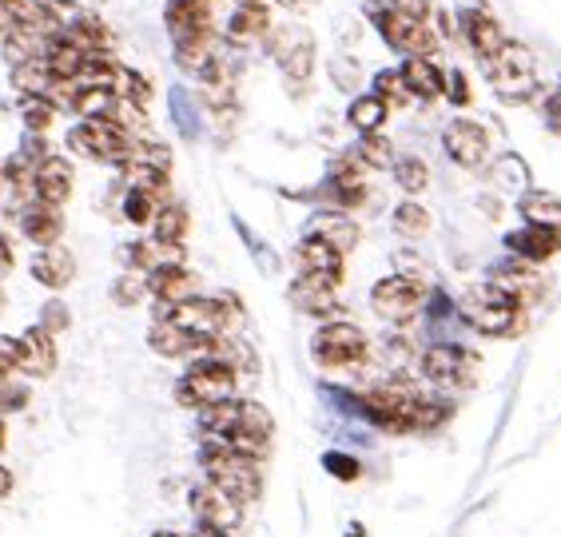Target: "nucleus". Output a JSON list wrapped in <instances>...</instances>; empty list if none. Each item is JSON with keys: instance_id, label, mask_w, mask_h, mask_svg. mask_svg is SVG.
Wrapping results in <instances>:
<instances>
[{"instance_id": "nucleus-33", "label": "nucleus", "mask_w": 561, "mask_h": 537, "mask_svg": "<svg viewBox=\"0 0 561 537\" xmlns=\"http://www.w3.org/2000/svg\"><path fill=\"white\" fill-rule=\"evenodd\" d=\"M112 92H116V100H124V104H136V107H144L151 100V84L144 80L140 72H131V68H119L116 80H112Z\"/></svg>"}, {"instance_id": "nucleus-37", "label": "nucleus", "mask_w": 561, "mask_h": 537, "mask_svg": "<svg viewBox=\"0 0 561 537\" xmlns=\"http://www.w3.org/2000/svg\"><path fill=\"white\" fill-rule=\"evenodd\" d=\"M358 163L363 168H394V148H390L387 136H378V132L363 136L358 140Z\"/></svg>"}, {"instance_id": "nucleus-27", "label": "nucleus", "mask_w": 561, "mask_h": 537, "mask_svg": "<svg viewBox=\"0 0 561 537\" xmlns=\"http://www.w3.org/2000/svg\"><path fill=\"white\" fill-rule=\"evenodd\" d=\"M311 236L323 239V243H331L339 255H346V251L358 243V227L346 212H323V215H314L311 219Z\"/></svg>"}, {"instance_id": "nucleus-45", "label": "nucleus", "mask_w": 561, "mask_h": 537, "mask_svg": "<svg viewBox=\"0 0 561 537\" xmlns=\"http://www.w3.org/2000/svg\"><path fill=\"white\" fill-rule=\"evenodd\" d=\"M327 466H331V470H335V478H343V482L358 478V462H351V458H343V454H331V458H327Z\"/></svg>"}, {"instance_id": "nucleus-49", "label": "nucleus", "mask_w": 561, "mask_h": 537, "mask_svg": "<svg viewBox=\"0 0 561 537\" xmlns=\"http://www.w3.org/2000/svg\"><path fill=\"white\" fill-rule=\"evenodd\" d=\"M9 494H12V473L4 470V466H0V502H4Z\"/></svg>"}, {"instance_id": "nucleus-28", "label": "nucleus", "mask_w": 561, "mask_h": 537, "mask_svg": "<svg viewBox=\"0 0 561 537\" xmlns=\"http://www.w3.org/2000/svg\"><path fill=\"white\" fill-rule=\"evenodd\" d=\"M390 116V104L382 96H355L351 100V107H346V119H351V128L363 132V136H370V132H378L382 124H387Z\"/></svg>"}, {"instance_id": "nucleus-43", "label": "nucleus", "mask_w": 561, "mask_h": 537, "mask_svg": "<svg viewBox=\"0 0 561 537\" xmlns=\"http://www.w3.org/2000/svg\"><path fill=\"white\" fill-rule=\"evenodd\" d=\"M24 402H28V390L24 387H12V382L0 387V414H12V410H21Z\"/></svg>"}, {"instance_id": "nucleus-24", "label": "nucleus", "mask_w": 561, "mask_h": 537, "mask_svg": "<svg viewBox=\"0 0 561 537\" xmlns=\"http://www.w3.org/2000/svg\"><path fill=\"white\" fill-rule=\"evenodd\" d=\"M72 195V163L60 160V156H48V160L36 163V199L60 207Z\"/></svg>"}, {"instance_id": "nucleus-48", "label": "nucleus", "mask_w": 561, "mask_h": 537, "mask_svg": "<svg viewBox=\"0 0 561 537\" xmlns=\"http://www.w3.org/2000/svg\"><path fill=\"white\" fill-rule=\"evenodd\" d=\"M12 271V248H9V239L0 236V279Z\"/></svg>"}, {"instance_id": "nucleus-30", "label": "nucleus", "mask_w": 561, "mask_h": 537, "mask_svg": "<svg viewBox=\"0 0 561 537\" xmlns=\"http://www.w3.org/2000/svg\"><path fill=\"white\" fill-rule=\"evenodd\" d=\"M522 215H526V224H538V227H550V231H561V199L550 192H529L522 199Z\"/></svg>"}, {"instance_id": "nucleus-6", "label": "nucleus", "mask_w": 561, "mask_h": 537, "mask_svg": "<svg viewBox=\"0 0 561 537\" xmlns=\"http://www.w3.org/2000/svg\"><path fill=\"white\" fill-rule=\"evenodd\" d=\"M314 363L343 370V366H358L367 358V334L355 322H323L311 339Z\"/></svg>"}, {"instance_id": "nucleus-16", "label": "nucleus", "mask_w": 561, "mask_h": 537, "mask_svg": "<svg viewBox=\"0 0 561 537\" xmlns=\"http://www.w3.org/2000/svg\"><path fill=\"white\" fill-rule=\"evenodd\" d=\"M291 302L302 315H331L339 307V279H327V275H299L291 283Z\"/></svg>"}, {"instance_id": "nucleus-8", "label": "nucleus", "mask_w": 561, "mask_h": 537, "mask_svg": "<svg viewBox=\"0 0 561 537\" xmlns=\"http://www.w3.org/2000/svg\"><path fill=\"white\" fill-rule=\"evenodd\" d=\"M422 299H426V287L411 275H390V279H378L370 290V307H375L378 319L394 322V327H407L414 315L422 311Z\"/></svg>"}, {"instance_id": "nucleus-26", "label": "nucleus", "mask_w": 561, "mask_h": 537, "mask_svg": "<svg viewBox=\"0 0 561 537\" xmlns=\"http://www.w3.org/2000/svg\"><path fill=\"white\" fill-rule=\"evenodd\" d=\"M72 275H76V259L68 255L65 248H56V243H53V248L36 251V259H33V279L36 283L60 290V287H68V283H72Z\"/></svg>"}, {"instance_id": "nucleus-50", "label": "nucleus", "mask_w": 561, "mask_h": 537, "mask_svg": "<svg viewBox=\"0 0 561 537\" xmlns=\"http://www.w3.org/2000/svg\"><path fill=\"white\" fill-rule=\"evenodd\" d=\"M192 537H231V534H219V529H211V526H199V522H195Z\"/></svg>"}, {"instance_id": "nucleus-39", "label": "nucleus", "mask_w": 561, "mask_h": 537, "mask_svg": "<svg viewBox=\"0 0 561 537\" xmlns=\"http://www.w3.org/2000/svg\"><path fill=\"white\" fill-rule=\"evenodd\" d=\"M21 116H24V128L28 132H48L53 128V119H56V107L48 104L44 96H24V107H21Z\"/></svg>"}, {"instance_id": "nucleus-10", "label": "nucleus", "mask_w": 561, "mask_h": 537, "mask_svg": "<svg viewBox=\"0 0 561 537\" xmlns=\"http://www.w3.org/2000/svg\"><path fill=\"white\" fill-rule=\"evenodd\" d=\"M474 355L462 346L434 343L422 351V375L438 382V387H470L474 382Z\"/></svg>"}, {"instance_id": "nucleus-55", "label": "nucleus", "mask_w": 561, "mask_h": 537, "mask_svg": "<svg viewBox=\"0 0 561 537\" xmlns=\"http://www.w3.org/2000/svg\"><path fill=\"white\" fill-rule=\"evenodd\" d=\"M151 537H180V534H163V529H160V534H151Z\"/></svg>"}, {"instance_id": "nucleus-31", "label": "nucleus", "mask_w": 561, "mask_h": 537, "mask_svg": "<svg viewBox=\"0 0 561 537\" xmlns=\"http://www.w3.org/2000/svg\"><path fill=\"white\" fill-rule=\"evenodd\" d=\"M48 84H53V72H48V65H44V53L12 68V88L24 92V96H44Z\"/></svg>"}, {"instance_id": "nucleus-22", "label": "nucleus", "mask_w": 561, "mask_h": 537, "mask_svg": "<svg viewBox=\"0 0 561 537\" xmlns=\"http://www.w3.org/2000/svg\"><path fill=\"white\" fill-rule=\"evenodd\" d=\"M21 370L24 375H36V378L53 375L56 370V343L41 322L21 334Z\"/></svg>"}, {"instance_id": "nucleus-32", "label": "nucleus", "mask_w": 561, "mask_h": 537, "mask_svg": "<svg viewBox=\"0 0 561 537\" xmlns=\"http://www.w3.org/2000/svg\"><path fill=\"white\" fill-rule=\"evenodd\" d=\"M163 204H168V195L128 187V195H124V215H128L131 224H151V219H156V212H160Z\"/></svg>"}, {"instance_id": "nucleus-1", "label": "nucleus", "mask_w": 561, "mask_h": 537, "mask_svg": "<svg viewBox=\"0 0 561 537\" xmlns=\"http://www.w3.org/2000/svg\"><path fill=\"white\" fill-rule=\"evenodd\" d=\"M204 470H207V482H216L219 490L236 498V502H255L263 490V478H260V462L248 458V454H236L231 446L224 442H204Z\"/></svg>"}, {"instance_id": "nucleus-5", "label": "nucleus", "mask_w": 561, "mask_h": 537, "mask_svg": "<svg viewBox=\"0 0 561 537\" xmlns=\"http://www.w3.org/2000/svg\"><path fill=\"white\" fill-rule=\"evenodd\" d=\"M466 319L474 322V331L482 334H514L522 322V302H514L497 283L470 290L466 299Z\"/></svg>"}, {"instance_id": "nucleus-35", "label": "nucleus", "mask_w": 561, "mask_h": 537, "mask_svg": "<svg viewBox=\"0 0 561 537\" xmlns=\"http://www.w3.org/2000/svg\"><path fill=\"white\" fill-rule=\"evenodd\" d=\"M124 163H140V168H151V172L168 175V168H172V151L163 148V144H156V140H136Z\"/></svg>"}, {"instance_id": "nucleus-46", "label": "nucleus", "mask_w": 561, "mask_h": 537, "mask_svg": "<svg viewBox=\"0 0 561 537\" xmlns=\"http://www.w3.org/2000/svg\"><path fill=\"white\" fill-rule=\"evenodd\" d=\"M446 92H450L454 104H470V92H466L462 72H450V76H446Z\"/></svg>"}, {"instance_id": "nucleus-40", "label": "nucleus", "mask_w": 561, "mask_h": 537, "mask_svg": "<svg viewBox=\"0 0 561 537\" xmlns=\"http://www.w3.org/2000/svg\"><path fill=\"white\" fill-rule=\"evenodd\" d=\"M375 96H382L387 104H407L411 92H407V84H402L399 72H378L375 76Z\"/></svg>"}, {"instance_id": "nucleus-12", "label": "nucleus", "mask_w": 561, "mask_h": 537, "mask_svg": "<svg viewBox=\"0 0 561 537\" xmlns=\"http://www.w3.org/2000/svg\"><path fill=\"white\" fill-rule=\"evenodd\" d=\"M163 24L172 33V44H195L216 36V28H211V4L207 0H168Z\"/></svg>"}, {"instance_id": "nucleus-21", "label": "nucleus", "mask_w": 561, "mask_h": 537, "mask_svg": "<svg viewBox=\"0 0 561 537\" xmlns=\"http://www.w3.org/2000/svg\"><path fill=\"white\" fill-rule=\"evenodd\" d=\"M271 33V12L267 4H239L227 21V44L236 48H251Z\"/></svg>"}, {"instance_id": "nucleus-52", "label": "nucleus", "mask_w": 561, "mask_h": 537, "mask_svg": "<svg viewBox=\"0 0 561 537\" xmlns=\"http://www.w3.org/2000/svg\"><path fill=\"white\" fill-rule=\"evenodd\" d=\"M9 375H12V370H9V366H4V363H0V387L9 382Z\"/></svg>"}, {"instance_id": "nucleus-20", "label": "nucleus", "mask_w": 561, "mask_h": 537, "mask_svg": "<svg viewBox=\"0 0 561 537\" xmlns=\"http://www.w3.org/2000/svg\"><path fill=\"white\" fill-rule=\"evenodd\" d=\"M402 84L411 92V100H438L446 92V72L434 65L431 56H407V65L399 68Z\"/></svg>"}, {"instance_id": "nucleus-34", "label": "nucleus", "mask_w": 561, "mask_h": 537, "mask_svg": "<svg viewBox=\"0 0 561 537\" xmlns=\"http://www.w3.org/2000/svg\"><path fill=\"white\" fill-rule=\"evenodd\" d=\"M394 231L411 239L426 236V231H431V212L422 204H414V199H407V204L394 207Z\"/></svg>"}, {"instance_id": "nucleus-47", "label": "nucleus", "mask_w": 561, "mask_h": 537, "mask_svg": "<svg viewBox=\"0 0 561 537\" xmlns=\"http://www.w3.org/2000/svg\"><path fill=\"white\" fill-rule=\"evenodd\" d=\"M12 33H16V21H12V12L4 9V4H0V44L9 41Z\"/></svg>"}, {"instance_id": "nucleus-4", "label": "nucleus", "mask_w": 561, "mask_h": 537, "mask_svg": "<svg viewBox=\"0 0 561 537\" xmlns=\"http://www.w3.org/2000/svg\"><path fill=\"white\" fill-rule=\"evenodd\" d=\"M131 144H136V136L119 119H84L68 132V148L96 163H116V168L128 160Z\"/></svg>"}, {"instance_id": "nucleus-9", "label": "nucleus", "mask_w": 561, "mask_h": 537, "mask_svg": "<svg viewBox=\"0 0 561 537\" xmlns=\"http://www.w3.org/2000/svg\"><path fill=\"white\" fill-rule=\"evenodd\" d=\"M192 514L199 526H211L219 529V534H236L239 526H243V502H236V498L227 494V490H219L216 482H204L192 490Z\"/></svg>"}, {"instance_id": "nucleus-23", "label": "nucleus", "mask_w": 561, "mask_h": 537, "mask_svg": "<svg viewBox=\"0 0 561 537\" xmlns=\"http://www.w3.org/2000/svg\"><path fill=\"white\" fill-rule=\"evenodd\" d=\"M295 263H299V275H327V279L343 283V255H339L331 243L307 236L295 251Z\"/></svg>"}, {"instance_id": "nucleus-3", "label": "nucleus", "mask_w": 561, "mask_h": 537, "mask_svg": "<svg viewBox=\"0 0 561 537\" xmlns=\"http://www.w3.org/2000/svg\"><path fill=\"white\" fill-rule=\"evenodd\" d=\"M490 84L506 104H522L538 92V60L522 41H506L502 53L490 60Z\"/></svg>"}, {"instance_id": "nucleus-17", "label": "nucleus", "mask_w": 561, "mask_h": 537, "mask_svg": "<svg viewBox=\"0 0 561 537\" xmlns=\"http://www.w3.org/2000/svg\"><path fill=\"white\" fill-rule=\"evenodd\" d=\"M21 231L36 248H53L60 231H65V215H60V207L44 204V199H28L21 212Z\"/></svg>"}, {"instance_id": "nucleus-11", "label": "nucleus", "mask_w": 561, "mask_h": 537, "mask_svg": "<svg viewBox=\"0 0 561 537\" xmlns=\"http://www.w3.org/2000/svg\"><path fill=\"white\" fill-rule=\"evenodd\" d=\"M267 53L275 56V65L291 80H307L314 68V36L299 24H287V28H275L267 41Z\"/></svg>"}, {"instance_id": "nucleus-54", "label": "nucleus", "mask_w": 561, "mask_h": 537, "mask_svg": "<svg viewBox=\"0 0 561 537\" xmlns=\"http://www.w3.org/2000/svg\"><path fill=\"white\" fill-rule=\"evenodd\" d=\"M239 4H263V0H236V9H239Z\"/></svg>"}, {"instance_id": "nucleus-25", "label": "nucleus", "mask_w": 561, "mask_h": 537, "mask_svg": "<svg viewBox=\"0 0 561 537\" xmlns=\"http://www.w3.org/2000/svg\"><path fill=\"white\" fill-rule=\"evenodd\" d=\"M44 65H48L53 80H76V76L84 72L88 53L72 41V36L60 33V36H53V41L44 44Z\"/></svg>"}, {"instance_id": "nucleus-18", "label": "nucleus", "mask_w": 561, "mask_h": 537, "mask_svg": "<svg viewBox=\"0 0 561 537\" xmlns=\"http://www.w3.org/2000/svg\"><path fill=\"white\" fill-rule=\"evenodd\" d=\"M144 279H148L151 299L168 302V307H175V302H184V299H195V290H199V279H195L184 263H180V267H156V271H148Z\"/></svg>"}, {"instance_id": "nucleus-2", "label": "nucleus", "mask_w": 561, "mask_h": 537, "mask_svg": "<svg viewBox=\"0 0 561 537\" xmlns=\"http://www.w3.org/2000/svg\"><path fill=\"white\" fill-rule=\"evenodd\" d=\"M236 382H239V375L227 363H219V358H195V363L187 366V375L175 382V398H180V407H187V410H204V407H216V402H227V398H236Z\"/></svg>"}, {"instance_id": "nucleus-53", "label": "nucleus", "mask_w": 561, "mask_h": 537, "mask_svg": "<svg viewBox=\"0 0 561 537\" xmlns=\"http://www.w3.org/2000/svg\"><path fill=\"white\" fill-rule=\"evenodd\" d=\"M4 438H9V434H4V419H0V450H4Z\"/></svg>"}, {"instance_id": "nucleus-13", "label": "nucleus", "mask_w": 561, "mask_h": 537, "mask_svg": "<svg viewBox=\"0 0 561 537\" xmlns=\"http://www.w3.org/2000/svg\"><path fill=\"white\" fill-rule=\"evenodd\" d=\"M458 28H462L466 44L474 48V56H482V60H494L497 53H502V44H506V36H502V24L494 21V12L482 9L478 0H466L462 9H458Z\"/></svg>"}, {"instance_id": "nucleus-38", "label": "nucleus", "mask_w": 561, "mask_h": 537, "mask_svg": "<svg viewBox=\"0 0 561 537\" xmlns=\"http://www.w3.org/2000/svg\"><path fill=\"white\" fill-rule=\"evenodd\" d=\"M148 299V279H144L140 271H136V275H119L116 283H112V302H116V307H140V302Z\"/></svg>"}, {"instance_id": "nucleus-41", "label": "nucleus", "mask_w": 561, "mask_h": 537, "mask_svg": "<svg viewBox=\"0 0 561 537\" xmlns=\"http://www.w3.org/2000/svg\"><path fill=\"white\" fill-rule=\"evenodd\" d=\"M331 80H335L343 92H355V84H358V65H351L346 56H335L331 60Z\"/></svg>"}, {"instance_id": "nucleus-14", "label": "nucleus", "mask_w": 561, "mask_h": 537, "mask_svg": "<svg viewBox=\"0 0 561 537\" xmlns=\"http://www.w3.org/2000/svg\"><path fill=\"white\" fill-rule=\"evenodd\" d=\"M443 148L458 168H482L490 156V136L474 119H454L443 132Z\"/></svg>"}, {"instance_id": "nucleus-36", "label": "nucleus", "mask_w": 561, "mask_h": 537, "mask_svg": "<svg viewBox=\"0 0 561 537\" xmlns=\"http://www.w3.org/2000/svg\"><path fill=\"white\" fill-rule=\"evenodd\" d=\"M394 180H399L402 192L419 195L426 183H431V168H426V160H419V156H402V160H394Z\"/></svg>"}, {"instance_id": "nucleus-7", "label": "nucleus", "mask_w": 561, "mask_h": 537, "mask_svg": "<svg viewBox=\"0 0 561 537\" xmlns=\"http://www.w3.org/2000/svg\"><path fill=\"white\" fill-rule=\"evenodd\" d=\"M370 21L382 33V41L402 56H434L438 53V41L426 28V21H414V16H402L394 9H382V4H370Z\"/></svg>"}, {"instance_id": "nucleus-15", "label": "nucleus", "mask_w": 561, "mask_h": 537, "mask_svg": "<svg viewBox=\"0 0 561 537\" xmlns=\"http://www.w3.org/2000/svg\"><path fill=\"white\" fill-rule=\"evenodd\" d=\"M497 287L506 290L514 302H538L541 295H546V279L538 275V267L534 263H522V259H514V263H502V267H494V279Z\"/></svg>"}, {"instance_id": "nucleus-56", "label": "nucleus", "mask_w": 561, "mask_h": 537, "mask_svg": "<svg viewBox=\"0 0 561 537\" xmlns=\"http://www.w3.org/2000/svg\"><path fill=\"white\" fill-rule=\"evenodd\" d=\"M207 4H211V0H207Z\"/></svg>"}, {"instance_id": "nucleus-29", "label": "nucleus", "mask_w": 561, "mask_h": 537, "mask_svg": "<svg viewBox=\"0 0 561 537\" xmlns=\"http://www.w3.org/2000/svg\"><path fill=\"white\" fill-rule=\"evenodd\" d=\"M184 236H187V207L168 199L156 212V219H151V239H160V243H184Z\"/></svg>"}, {"instance_id": "nucleus-44", "label": "nucleus", "mask_w": 561, "mask_h": 537, "mask_svg": "<svg viewBox=\"0 0 561 537\" xmlns=\"http://www.w3.org/2000/svg\"><path fill=\"white\" fill-rule=\"evenodd\" d=\"M0 363L9 366V370H21V339L0 334Z\"/></svg>"}, {"instance_id": "nucleus-51", "label": "nucleus", "mask_w": 561, "mask_h": 537, "mask_svg": "<svg viewBox=\"0 0 561 537\" xmlns=\"http://www.w3.org/2000/svg\"><path fill=\"white\" fill-rule=\"evenodd\" d=\"M283 9H295V12H302V9H311L314 0H279Z\"/></svg>"}, {"instance_id": "nucleus-19", "label": "nucleus", "mask_w": 561, "mask_h": 537, "mask_svg": "<svg viewBox=\"0 0 561 537\" xmlns=\"http://www.w3.org/2000/svg\"><path fill=\"white\" fill-rule=\"evenodd\" d=\"M506 248L514 251L522 263H534V267H538V263H546V259H553L561 251V231L529 224V227H522V231H514V236L506 239Z\"/></svg>"}, {"instance_id": "nucleus-42", "label": "nucleus", "mask_w": 561, "mask_h": 537, "mask_svg": "<svg viewBox=\"0 0 561 537\" xmlns=\"http://www.w3.org/2000/svg\"><path fill=\"white\" fill-rule=\"evenodd\" d=\"M41 327L48 334L65 331V327H68V307H65V302H56V299L48 302V307H44V315H41Z\"/></svg>"}]
</instances>
